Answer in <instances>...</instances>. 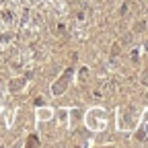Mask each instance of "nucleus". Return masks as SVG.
<instances>
[{"label": "nucleus", "mask_w": 148, "mask_h": 148, "mask_svg": "<svg viewBox=\"0 0 148 148\" xmlns=\"http://www.w3.org/2000/svg\"><path fill=\"white\" fill-rule=\"evenodd\" d=\"M37 142H39V138H37V136H29V140H27L29 146H33V144H37Z\"/></svg>", "instance_id": "f257e3e1"}]
</instances>
